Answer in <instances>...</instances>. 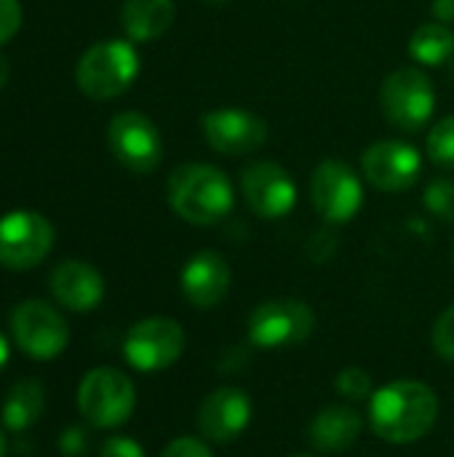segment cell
Here are the masks:
<instances>
[{
  "label": "cell",
  "instance_id": "6da1fadb",
  "mask_svg": "<svg viewBox=\"0 0 454 457\" xmlns=\"http://www.w3.org/2000/svg\"><path fill=\"white\" fill-rule=\"evenodd\" d=\"M439 418V399L433 388L417 380H396L369 399V426L391 445L420 442Z\"/></svg>",
  "mask_w": 454,
  "mask_h": 457
},
{
  "label": "cell",
  "instance_id": "7a4b0ae2",
  "mask_svg": "<svg viewBox=\"0 0 454 457\" xmlns=\"http://www.w3.org/2000/svg\"><path fill=\"white\" fill-rule=\"evenodd\" d=\"M169 206L190 225H214L225 220L235 204L233 182L211 163H182L166 185Z\"/></svg>",
  "mask_w": 454,
  "mask_h": 457
},
{
  "label": "cell",
  "instance_id": "3957f363",
  "mask_svg": "<svg viewBox=\"0 0 454 457\" xmlns=\"http://www.w3.org/2000/svg\"><path fill=\"white\" fill-rule=\"evenodd\" d=\"M139 75V54L131 40H99L75 67V83L88 99H115Z\"/></svg>",
  "mask_w": 454,
  "mask_h": 457
},
{
  "label": "cell",
  "instance_id": "277c9868",
  "mask_svg": "<svg viewBox=\"0 0 454 457\" xmlns=\"http://www.w3.org/2000/svg\"><path fill=\"white\" fill-rule=\"evenodd\" d=\"M383 115L399 131H420L428 126L436 110V88L420 67H399L380 86Z\"/></svg>",
  "mask_w": 454,
  "mask_h": 457
},
{
  "label": "cell",
  "instance_id": "5b68a950",
  "mask_svg": "<svg viewBox=\"0 0 454 457\" xmlns=\"http://www.w3.org/2000/svg\"><path fill=\"white\" fill-rule=\"evenodd\" d=\"M134 383L112 367L91 370L78 388L80 415L96 428L123 426L134 412Z\"/></svg>",
  "mask_w": 454,
  "mask_h": 457
},
{
  "label": "cell",
  "instance_id": "8992f818",
  "mask_svg": "<svg viewBox=\"0 0 454 457\" xmlns=\"http://www.w3.org/2000/svg\"><path fill=\"white\" fill-rule=\"evenodd\" d=\"M310 201L324 222L345 225L364 206L361 177L345 161H321L310 177Z\"/></svg>",
  "mask_w": 454,
  "mask_h": 457
},
{
  "label": "cell",
  "instance_id": "52a82bcc",
  "mask_svg": "<svg viewBox=\"0 0 454 457\" xmlns=\"http://www.w3.org/2000/svg\"><path fill=\"white\" fill-rule=\"evenodd\" d=\"M107 147L115 161L134 174H150L163 161V139L158 126L134 110L112 115L107 123Z\"/></svg>",
  "mask_w": 454,
  "mask_h": 457
},
{
  "label": "cell",
  "instance_id": "ba28073f",
  "mask_svg": "<svg viewBox=\"0 0 454 457\" xmlns=\"http://www.w3.org/2000/svg\"><path fill=\"white\" fill-rule=\"evenodd\" d=\"M54 246V225L29 209L0 217V265L8 270H29L40 265Z\"/></svg>",
  "mask_w": 454,
  "mask_h": 457
},
{
  "label": "cell",
  "instance_id": "9c48e42d",
  "mask_svg": "<svg viewBox=\"0 0 454 457\" xmlns=\"http://www.w3.org/2000/svg\"><path fill=\"white\" fill-rule=\"evenodd\" d=\"M316 313L300 300H268L249 316V340L257 348H286L313 335Z\"/></svg>",
  "mask_w": 454,
  "mask_h": 457
},
{
  "label": "cell",
  "instance_id": "30bf717a",
  "mask_svg": "<svg viewBox=\"0 0 454 457\" xmlns=\"http://www.w3.org/2000/svg\"><path fill=\"white\" fill-rule=\"evenodd\" d=\"M11 332L16 345L35 361L56 359L70 340L67 321L43 300H24L11 313Z\"/></svg>",
  "mask_w": 454,
  "mask_h": 457
},
{
  "label": "cell",
  "instance_id": "8fae6325",
  "mask_svg": "<svg viewBox=\"0 0 454 457\" xmlns=\"http://www.w3.org/2000/svg\"><path fill=\"white\" fill-rule=\"evenodd\" d=\"M185 351V332L174 319H144L134 324L123 340L126 361L139 372H161Z\"/></svg>",
  "mask_w": 454,
  "mask_h": 457
},
{
  "label": "cell",
  "instance_id": "7c38bea8",
  "mask_svg": "<svg viewBox=\"0 0 454 457\" xmlns=\"http://www.w3.org/2000/svg\"><path fill=\"white\" fill-rule=\"evenodd\" d=\"M361 174L367 182L383 193H401L409 190L420 174H423V155L417 147L399 142V139H383L367 147L361 155Z\"/></svg>",
  "mask_w": 454,
  "mask_h": 457
},
{
  "label": "cell",
  "instance_id": "4fadbf2b",
  "mask_svg": "<svg viewBox=\"0 0 454 457\" xmlns=\"http://www.w3.org/2000/svg\"><path fill=\"white\" fill-rule=\"evenodd\" d=\"M241 190L249 209L262 220H281L297 206V185L276 161H257L244 169Z\"/></svg>",
  "mask_w": 454,
  "mask_h": 457
},
{
  "label": "cell",
  "instance_id": "5bb4252c",
  "mask_svg": "<svg viewBox=\"0 0 454 457\" xmlns=\"http://www.w3.org/2000/svg\"><path fill=\"white\" fill-rule=\"evenodd\" d=\"M201 129L209 147L222 155H249L268 142L265 118L241 107H222L206 112Z\"/></svg>",
  "mask_w": 454,
  "mask_h": 457
},
{
  "label": "cell",
  "instance_id": "9a60e30c",
  "mask_svg": "<svg viewBox=\"0 0 454 457\" xmlns=\"http://www.w3.org/2000/svg\"><path fill=\"white\" fill-rule=\"evenodd\" d=\"M252 420V402L241 388H217L211 391L198 412V428L203 439L214 445H230L238 439Z\"/></svg>",
  "mask_w": 454,
  "mask_h": 457
},
{
  "label": "cell",
  "instance_id": "2e32d148",
  "mask_svg": "<svg viewBox=\"0 0 454 457\" xmlns=\"http://www.w3.org/2000/svg\"><path fill=\"white\" fill-rule=\"evenodd\" d=\"M230 281H233V270L227 260L211 249L193 254L182 268V278H179L185 300L203 311L225 300V295L230 292Z\"/></svg>",
  "mask_w": 454,
  "mask_h": 457
},
{
  "label": "cell",
  "instance_id": "e0dca14e",
  "mask_svg": "<svg viewBox=\"0 0 454 457\" xmlns=\"http://www.w3.org/2000/svg\"><path fill=\"white\" fill-rule=\"evenodd\" d=\"M48 287H51V295L75 313L94 311L104 297L102 273L94 265L80 262V260H67L56 265L48 278Z\"/></svg>",
  "mask_w": 454,
  "mask_h": 457
},
{
  "label": "cell",
  "instance_id": "ac0fdd59",
  "mask_svg": "<svg viewBox=\"0 0 454 457\" xmlns=\"http://www.w3.org/2000/svg\"><path fill=\"white\" fill-rule=\"evenodd\" d=\"M364 420L353 407L332 404L324 407L308 428V439L318 453H345L361 436Z\"/></svg>",
  "mask_w": 454,
  "mask_h": 457
},
{
  "label": "cell",
  "instance_id": "d6986e66",
  "mask_svg": "<svg viewBox=\"0 0 454 457\" xmlns=\"http://www.w3.org/2000/svg\"><path fill=\"white\" fill-rule=\"evenodd\" d=\"M174 0H126L120 8V21L134 43H150L163 37L174 24Z\"/></svg>",
  "mask_w": 454,
  "mask_h": 457
},
{
  "label": "cell",
  "instance_id": "ffe728a7",
  "mask_svg": "<svg viewBox=\"0 0 454 457\" xmlns=\"http://www.w3.org/2000/svg\"><path fill=\"white\" fill-rule=\"evenodd\" d=\"M45 407V391L37 380H19L3 402V426L8 431H27Z\"/></svg>",
  "mask_w": 454,
  "mask_h": 457
},
{
  "label": "cell",
  "instance_id": "44dd1931",
  "mask_svg": "<svg viewBox=\"0 0 454 457\" xmlns=\"http://www.w3.org/2000/svg\"><path fill=\"white\" fill-rule=\"evenodd\" d=\"M409 56L425 67H444L454 56V29L442 21L420 24L409 37Z\"/></svg>",
  "mask_w": 454,
  "mask_h": 457
},
{
  "label": "cell",
  "instance_id": "7402d4cb",
  "mask_svg": "<svg viewBox=\"0 0 454 457\" xmlns=\"http://www.w3.org/2000/svg\"><path fill=\"white\" fill-rule=\"evenodd\" d=\"M428 155L436 166L454 169V115L442 118L428 134Z\"/></svg>",
  "mask_w": 454,
  "mask_h": 457
},
{
  "label": "cell",
  "instance_id": "603a6c76",
  "mask_svg": "<svg viewBox=\"0 0 454 457\" xmlns=\"http://www.w3.org/2000/svg\"><path fill=\"white\" fill-rule=\"evenodd\" d=\"M423 206L442 222H454V179L439 177L423 193Z\"/></svg>",
  "mask_w": 454,
  "mask_h": 457
},
{
  "label": "cell",
  "instance_id": "cb8c5ba5",
  "mask_svg": "<svg viewBox=\"0 0 454 457\" xmlns=\"http://www.w3.org/2000/svg\"><path fill=\"white\" fill-rule=\"evenodd\" d=\"M334 388L340 396H345L348 402H364V399H372V378L359 370V367H348L337 375L334 380Z\"/></svg>",
  "mask_w": 454,
  "mask_h": 457
},
{
  "label": "cell",
  "instance_id": "d4e9b609",
  "mask_svg": "<svg viewBox=\"0 0 454 457\" xmlns=\"http://www.w3.org/2000/svg\"><path fill=\"white\" fill-rule=\"evenodd\" d=\"M433 348L444 361H454V305H450L433 327Z\"/></svg>",
  "mask_w": 454,
  "mask_h": 457
},
{
  "label": "cell",
  "instance_id": "484cf974",
  "mask_svg": "<svg viewBox=\"0 0 454 457\" xmlns=\"http://www.w3.org/2000/svg\"><path fill=\"white\" fill-rule=\"evenodd\" d=\"M21 27V5L19 0H0V46L8 43Z\"/></svg>",
  "mask_w": 454,
  "mask_h": 457
},
{
  "label": "cell",
  "instance_id": "4316f807",
  "mask_svg": "<svg viewBox=\"0 0 454 457\" xmlns=\"http://www.w3.org/2000/svg\"><path fill=\"white\" fill-rule=\"evenodd\" d=\"M161 457H214L211 450L201 442V439H193V436H179L174 439Z\"/></svg>",
  "mask_w": 454,
  "mask_h": 457
},
{
  "label": "cell",
  "instance_id": "83f0119b",
  "mask_svg": "<svg viewBox=\"0 0 454 457\" xmlns=\"http://www.w3.org/2000/svg\"><path fill=\"white\" fill-rule=\"evenodd\" d=\"M99 457H144V450L128 436H112L102 445Z\"/></svg>",
  "mask_w": 454,
  "mask_h": 457
},
{
  "label": "cell",
  "instance_id": "f1b7e54d",
  "mask_svg": "<svg viewBox=\"0 0 454 457\" xmlns=\"http://www.w3.org/2000/svg\"><path fill=\"white\" fill-rule=\"evenodd\" d=\"M431 11H433L436 21H442V24H450V27L454 24V0H433Z\"/></svg>",
  "mask_w": 454,
  "mask_h": 457
},
{
  "label": "cell",
  "instance_id": "f546056e",
  "mask_svg": "<svg viewBox=\"0 0 454 457\" xmlns=\"http://www.w3.org/2000/svg\"><path fill=\"white\" fill-rule=\"evenodd\" d=\"M62 450L70 453V455L72 453H80L83 450V434L80 431H67L64 434V442H62Z\"/></svg>",
  "mask_w": 454,
  "mask_h": 457
},
{
  "label": "cell",
  "instance_id": "4dcf8cb0",
  "mask_svg": "<svg viewBox=\"0 0 454 457\" xmlns=\"http://www.w3.org/2000/svg\"><path fill=\"white\" fill-rule=\"evenodd\" d=\"M8 78H11V62H8V56L0 51V88L8 83Z\"/></svg>",
  "mask_w": 454,
  "mask_h": 457
},
{
  "label": "cell",
  "instance_id": "1f68e13d",
  "mask_svg": "<svg viewBox=\"0 0 454 457\" xmlns=\"http://www.w3.org/2000/svg\"><path fill=\"white\" fill-rule=\"evenodd\" d=\"M8 356H11V345H8V340H5V335L0 332V370L8 364Z\"/></svg>",
  "mask_w": 454,
  "mask_h": 457
},
{
  "label": "cell",
  "instance_id": "d6a6232c",
  "mask_svg": "<svg viewBox=\"0 0 454 457\" xmlns=\"http://www.w3.org/2000/svg\"><path fill=\"white\" fill-rule=\"evenodd\" d=\"M444 67H447V75H450V80L454 83V56L450 59V62H447V64H444Z\"/></svg>",
  "mask_w": 454,
  "mask_h": 457
},
{
  "label": "cell",
  "instance_id": "836d02e7",
  "mask_svg": "<svg viewBox=\"0 0 454 457\" xmlns=\"http://www.w3.org/2000/svg\"><path fill=\"white\" fill-rule=\"evenodd\" d=\"M0 457H5V436H3V431H0Z\"/></svg>",
  "mask_w": 454,
  "mask_h": 457
},
{
  "label": "cell",
  "instance_id": "e575fe53",
  "mask_svg": "<svg viewBox=\"0 0 454 457\" xmlns=\"http://www.w3.org/2000/svg\"><path fill=\"white\" fill-rule=\"evenodd\" d=\"M206 3H209V5H227L230 0H206Z\"/></svg>",
  "mask_w": 454,
  "mask_h": 457
},
{
  "label": "cell",
  "instance_id": "d590c367",
  "mask_svg": "<svg viewBox=\"0 0 454 457\" xmlns=\"http://www.w3.org/2000/svg\"><path fill=\"white\" fill-rule=\"evenodd\" d=\"M294 457H316V455H294Z\"/></svg>",
  "mask_w": 454,
  "mask_h": 457
},
{
  "label": "cell",
  "instance_id": "8d00e7d4",
  "mask_svg": "<svg viewBox=\"0 0 454 457\" xmlns=\"http://www.w3.org/2000/svg\"><path fill=\"white\" fill-rule=\"evenodd\" d=\"M452 260H454V246H452Z\"/></svg>",
  "mask_w": 454,
  "mask_h": 457
}]
</instances>
